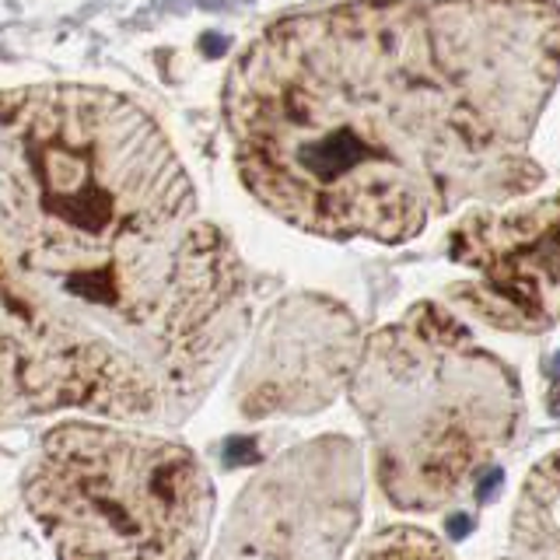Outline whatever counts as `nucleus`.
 <instances>
[{
	"label": "nucleus",
	"mask_w": 560,
	"mask_h": 560,
	"mask_svg": "<svg viewBox=\"0 0 560 560\" xmlns=\"http://www.w3.org/2000/svg\"><path fill=\"white\" fill-rule=\"evenodd\" d=\"M560 8L402 4L280 14L224 81L245 189L323 238L410 242L542 183Z\"/></svg>",
	"instance_id": "1"
},
{
	"label": "nucleus",
	"mask_w": 560,
	"mask_h": 560,
	"mask_svg": "<svg viewBox=\"0 0 560 560\" xmlns=\"http://www.w3.org/2000/svg\"><path fill=\"white\" fill-rule=\"evenodd\" d=\"M0 302L57 361L78 413L183 424L249 332L235 245L133 98L0 92Z\"/></svg>",
	"instance_id": "2"
},
{
	"label": "nucleus",
	"mask_w": 560,
	"mask_h": 560,
	"mask_svg": "<svg viewBox=\"0 0 560 560\" xmlns=\"http://www.w3.org/2000/svg\"><path fill=\"white\" fill-rule=\"evenodd\" d=\"M350 402L372 445L375 483L407 515L463 504L518 438V375L472 329L417 302L364 340Z\"/></svg>",
	"instance_id": "3"
},
{
	"label": "nucleus",
	"mask_w": 560,
	"mask_h": 560,
	"mask_svg": "<svg viewBox=\"0 0 560 560\" xmlns=\"http://www.w3.org/2000/svg\"><path fill=\"white\" fill-rule=\"evenodd\" d=\"M22 494L60 560H200L214 483L165 434L67 420L25 466Z\"/></svg>",
	"instance_id": "4"
},
{
	"label": "nucleus",
	"mask_w": 560,
	"mask_h": 560,
	"mask_svg": "<svg viewBox=\"0 0 560 560\" xmlns=\"http://www.w3.org/2000/svg\"><path fill=\"white\" fill-rule=\"evenodd\" d=\"M361 501V448L343 434L312 438L242 487L210 560H343Z\"/></svg>",
	"instance_id": "5"
},
{
	"label": "nucleus",
	"mask_w": 560,
	"mask_h": 560,
	"mask_svg": "<svg viewBox=\"0 0 560 560\" xmlns=\"http://www.w3.org/2000/svg\"><path fill=\"white\" fill-rule=\"evenodd\" d=\"M448 259L466 270L448 294L472 319L529 337L560 329V189L466 210Z\"/></svg>",
	"instance_id": "6"
},
{
	"label": "nucleus",
	"mask_w": 560,
	"mask_h": 560,
	"mask_svg": "<svg viewBox=\"0 0 560 560\" xmlns=\"http://www.w3.org/2000/svg\"><path fill=\"white\" fill-rule=\"evenodd\" d=\"M361 354V323L347 305L288 294L262 315L235 378V407L245 420L319 413L350 389Z\"/></svg>",
	"instance_id": "7"
},
{
	"label": "nucleus",
	"mask_w": 560,
	"mask_h": 560,
	"mask_svg": "<svg viewBox=\"0 0 560 560\" xmlns=\"http://www.w3.org/2000/svg\"><path fill=\"white\" fill-rule=\"evenodd\" d=\"M74 410L63 372L0 302V431Z\"/></svg>",
	"instance_id": "8"
},
{
	"label": "nucleus",
	"mask_w": 560,
	"mask_h": 560,
	"mask_svg": "<svg viewBox=\"0 0 560 560\" xmlns=\"http://www.w3.org/2000/svg\"><path fill=\"white\" fill-rule=\"evenodd\" d=\"M494 560H560V448L529 469L508 522V550Z\"/></svg>",
	"instance_id": "9"
},
{
	"label": "nucleus",
	"mask_w": 560,
	"mask_h": 560,
	"mask_svg": "<svg viewBox=\"0 0 560 560\" xmlns=\"http://www.w3.org/2000/svg\"><path fill=\"white\" fill-rule=\"evenodd\" d=\"M354 560H455L448 542H442L434 533L417 529V525H385L372 533Z\"/></svg>",
	"instance_id": "10"
}]
</instances>
